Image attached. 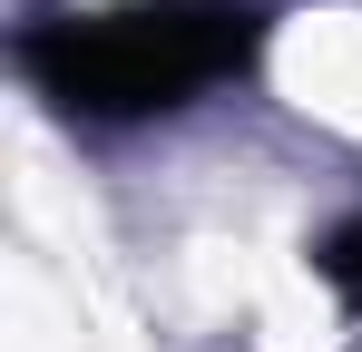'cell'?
<instances>
[{"label": "cell", "instance_id": "obj_1", "mask_svg": "<svg viewBox=\"0 0 362 352\" xmlns=\"http://www.w3.org/2000/svg\"><path fill=\"white\" fill-rule=\"evenodd\" d=\"M245 59H255V10H226V0H137V10H88L30 40L40 88L88 117L177 108Z\"/></svg>", "mask_w": 362, "mask_h": 352}, {"label": "cell", "instance_id": "obj_2", "mask_svg": "<svg viewBox=\"0 0 362 352\" xmlns=\"http://www.w3.org/2000/svg\"><path fill=\"white\" fill-rule=\"evenodd\" d=\"M323 274H333V293H343V303H362V216L323 245Z\"/></svg>", "mask_w": 362, "mask_h": 352}]
</instances>
